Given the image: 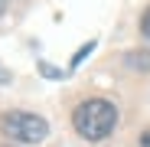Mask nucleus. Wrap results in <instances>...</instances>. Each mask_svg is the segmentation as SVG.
<instances>
[{
    "instance_id": "1",
    "label": "nucleus",
    "mask_w": 150,
    "mask_h": 147,
    "mask_svg": "<svg viewBox=\"0 0 150 147\" xmlns=\"http://www.w3.org/2000/svg\"><path fill=\"white\" fill-rule=\"evenodd\" d=\"M72 124L85 141H105L117 124V108L108 98H88V102H82L75 108Z\"/></svg>"
},
{
    "instance_id": "2",
    "label": "nucleus",
    "mask_w": 150,
    "mask_h": 147,
    "mask_svg": "<svg viewBox=\"0 0 150 147\" xmlns=\"http://www.w3.org/2000/svg\"><path fill=\"white\" fill-rule=\"evenodd\" d=\"M0 134L16 144H39L46 141L49 124H46V118L30 114V111H7V114H0Z\"/></svg>"
},
{
    "instance_id": "3",
    "label": "nucleus",
    "mask_w": 150,
    "mask_h": 147,
    "mask_svg": "<svg viewBox=\"0 0 150 147\" xmlns=\"http://www.w3.org/2000/svg\"><path fill=\"white\" fill-rule=\"evenodd\" d=\"M91 49H95V39H91V43H85V46L79 49V53L72 56V62H69V69H79V65H82V62L88 59V53H91Z\"/></svg>"
},
{
    "instance_id": "4",
    "label": "nucleus",
    "mask_w": 150,
    "mask_h": 147,
    "mask_svg": "<svg viewBox=\"0 0 150 147\" xmlns=\"http://www.w3.org/2000/svg\"><path fill=\"white\" fill-rule=\"evenodd\" d=\"M39 72L46 79H62V69H56V65H49V62H39Z\"/></svg>"
},
{
    "instance_id": "5",
    "label": "nucleus",
    "mask_w": 150,
    "mask_h": 147,
    "mask_svg": "<svg viewBox=\"0 0 150 147\" xmlns=\"http://www.w3.org/2000/svg\"><path fill=\"white\" fill-rule=\"evenodd\" d=\"M140 30H144V36L150 39V10H147V13H144V20H140Z\"/></svg>"
},
{
    "instance_id": "6",
    "label": "nucleus",
    "mask_w": 150,
    "mask_h": 147,
    "mask_svg": "<svg viewBox=\"0 0 150 147\" xmlns=\"http://www.w3.org/2000/svg\"><path fill=\"white\" fill-rule=\"evenodd\" d=\"M10 79H13V75H10V69H7V65H0V85H10Z\"/></svg>"
},
{
    "instance_id": "7",
    "label": "nucleus",
    "mask_w": 150,
    "mask_h": 147,
    "mask_svg": "<svg viewBox=\"0 0 150 147\" xmlns=\"http://www.w3.org/2000/svg\"><path fill=\"white\" fill-rule=\"evenodd\" d=\"M4 10H7V0H0V16H4Z\"/></svg>"
},
{
    "instance_id": "8",
    "label": "nucleus",
    "mask_w": 150,
    "mask_h": 147,
    "mask_svg": "<svg viewBox=\"0 0 150 147\" xmlns=\"http://www.w3.org/2000/svg\"><path fill=\"white\" fill-rule=\"evenodd\" d=\"M0 147H10V144H0Z\"/></svg>"
}]
</instances>
